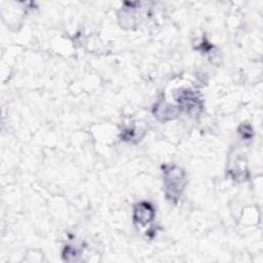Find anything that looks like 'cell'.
<instances>
[{
	"instance_id": "obj_1",
	"label": "cell",
	"mask_w": 263,
	"mask_h": 263,
	"mask_svg": "<svg viewBox=\"0 0 263 263\" xmlns=\"http://www.w3.org/2000/svg\"><path fill=\"white\" fill-rule=\"evenodd\" d=\"M164 194L168 200L177 203L186 185L185 172L177 165H163Z\"/></svg>"
},
{
	"instance_id": "obj_2",
	"label": "cell",
	"mask_w": 263,
	"mask_h": 263,
	"mask_svg": "<svg viewBox=\"0 0 263 263\" xmlns=\"http://www.w3.org/2000/svg\"><path fill=\"white\" fill-rule=\"evenodd\" d=\"M178 100L181 107L190 115L199 114L202 108V103L200 99L197 97L195 92L191 91L190 89L181 91V95L179 96Z\"/></svg>"
},
{
	"instance_id": "obj_3",
	"label": "cell",
	"mask_w": 263,
	"mask_h": 263,
	"mask_svg": "<svg viewBox=\"0 0 263 263\" xmlns=\"http://www.w3.org/2000/svg\"><path fill=\"white\" fill-rule=\"evenodd\" d=\"M154 219V209L149 202H140L135 206L134 222L137 225L145 226Z\"/></svg>"
}]
</instances>
